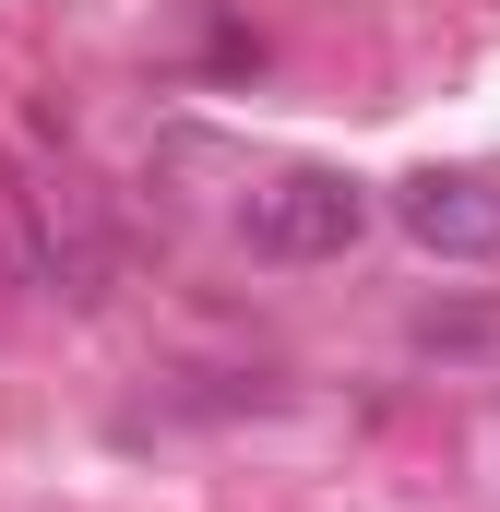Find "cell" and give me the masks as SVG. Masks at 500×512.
<instances>
[{
  "label": "cell",
  "instance_id": "cell-1",
  "mask_svg": "<svg viewBox=\"0 0 500 512\" xmlns=\"http://www.w3.org/2000/svg\"><path fill=\"white\" fill-rule=\"evenodd\" d=\"M0 274L12 286H36V298H72V310H96L108 298V227H96V203L72 191V179H12L0 191Z\"/></svg>",
  "mask_w": 500,
  "mask_h": 512
},
{
  "label": "cell",
  "instance_id": "cell-2",
  "mask_svg": "<svg viewBox=\"0 0 500 512\" xmlns=\"http://www.w3.org/2000/svg\"><path fill=\"white\" fill-rule=\"evenodd\" d=\"M239 239H250V262H346L370 239V191L346 167H274L239 203Z\"/></svg>",
  "mask_w": 500,
  "mask_h": 512
},
{
  "label": "cell",
  "instance_id": "cell-3",
  "mask_svg": "<svg viewBox=\"0 0 500 512\" xmlns=\"http://www.w3.org/2000/svg\"><path fill=\"white\" fill-rule=\"evenodd\" d=\"M393 227H405L429 262H500V179H477V167H429V179L393 191Z\"/></svg>",
  "mask_w": 500,
  "mask_h": 512
}]
</instances>
